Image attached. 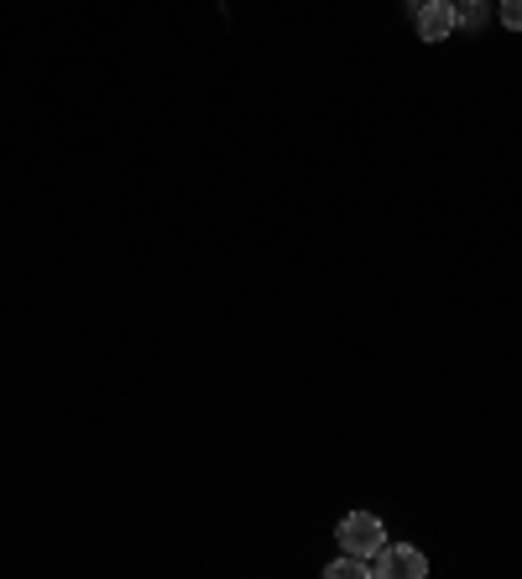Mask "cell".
<instances>
[{
	"label": "cell",
	"instance_id": "obj_1",
	"mask_svg": "<svg viewBox=\"0 0 522 579\" xmlns=\"http://www.w3.org/2000/svg\"><path fill=\"white\" fill-rule=\"evenodd\" d=\"M335 538H340L345 554H361V559H371V554H382V548H387V527H382V517H377V512H350V517H340Z\"/></svg>",
	"mask_w": 522,
	"mask_h": 579
},
{
	"label": "cell",
	"instance_id": "obj_2",
	"mask_svg": "<svg viewBox=\"0 0 522 579\" xmlns=\"http://www.w3.org/2000/svg\"><path fill=\"white\" fill-rule=\"evenodd\" d=\"M428 559H423L413 543H387L382 554H371V579H423Z\"/></svg>",
	"mask_w": 522,
	"mask_h": 579
},
{
	"label": "cell",
	"instance_id": "obj_3",
	"mask_svg": "<svg viewBox=\"0 0 522 579\" xmlns=\"http://www.w3.org/2000/svg\"><path fill=\"white\" fill-rule=\"evenodd\" d=\"M455 32V11H449V0H423L418 6V37L423 42H444Z\"/></svg>",
	"mask_w": 522,
	"mask_h": 579
},
{
	"label": "cell",
	"instance_id": "obj_4",
	"mask_svg": "<svg viewBox=\"0 0 522 579\" xmlns=\"http://www.w3.org/2000/svg\"><path fill=\"white\" fill-rule=\"evenodd\" d=\"M324 575L329 579H371V559H361V554H340Z\"/></svg>",
	"mask_w": 522,
	"mask_h": 579
},
{
	"label": "cell",
	"instance_id": "obj_5",
	"mask_svg": "<svg viewBox=\"0 0 522 579\" xmlns=\"http://www.w3.org/2000/svg\"><path fill=\"white\" fill-rule=\"evenodd\" d=\"M455 26H481V0H449Z\"/></svg>",
	"mask_w": 522,
	"mask_h": 579
},
{
	"label": "cell",
	"instance_id": "obj_6",
	"mask_svg": "<svg viewBox=\"0 0 522 579\" xmlns=\"http://www.w3.org/2000/svg\"><path fill=\"white\" fill-rule=\"evenodd\" d=\"M502 21L512 32H522V0H502Z\"/></svg>",
	"mask_w": 522,
	"mask_h": 579
}]
</instances>
